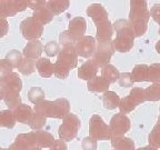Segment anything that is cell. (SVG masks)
<instances>
[{
	"label": "cell",
	"instance_id": "obj_31",
	"mask_svg": "<svg viewBox=\"0 0 160 150\" xmlns=\"http://www.w3.org/2000/svg\"><path fill=\"white\" fill-rule=\"evenodd\" d=\"M36 63H37L36 60L25 58V59L21 61V63L19 65V67H18V70H19L20 73H22V75H25V76H29L32 72H35Z\"/></svg>",
	"mask_w": 160,
	"mask_h": 150
},
{
	"label": "cell",
	"instance_id": "obj_7",
	"mask_svg": "<svg viewBox=\"0 0 160 150\" xmlns=\"http://www.w3.org/2000/svg\"><path fill=\"white\" fill-rule=\"evenodd\" d=\"M130 120L123 113H117L115 115L109 123V129L110 133H111V138H117V137H122L126 132H128L130 129Z\"/></svg>",
	"mask_w": 160,
	"mask_h": 150
},
{
	"label": "cell",
	"instance_id": "obj_33",
	"mask_svg": "<svg viewBox=\"0 0 160 150\" xmlns=\"http://www.w3.org/2000/svg\"><path fill=\"white\" fill-rule=\"evenodd\" d=\"M28 99L32 103L38 105L39 102L45 100V91L40 87H32L28 92Z\"/></svg>",
	"mask_w": 160,
	"mask_h": 150
},
{
	"label": "cell",
	"instance_id": "obj_14",
	"mask_svg": "<svg viewBox=\"0 0 160 150\" xmlns=\"http://www.w3.org/2000/svg\"><path fill=\"white\" fill-rule=\"evenodd\" d=\"M87 15L91 17L96 25L108 20V13L102 5L100 3H92L87 9Z\"/></svg>",
	"mask_w": 160,
	"mask_h": 150
},
{
	"label": "cell",
	"instance_id": "obj_4",
	"mask_svg": "<svg viewBox=\"0 0 160 150\" xmlns=\"http://www.w3.org/2000/svg\"><path fill=\"white\" fill-rule=\"evenodd\" d=\"M80 120L73 113H69L67 117L63 119L62 125L59 127V137L63 141H71L77 137L78 130L80 128Z\"/></svg>",
	"mask_w": 160,
	"mask_h": 150
},
{
	"label": "cell",
	"instance_id": "obj_34",
	"mask_svg": "<svg viewBox=\"0 0 160 150\" xmlns=\"http://www.w3.org/2000/svg\"><path fill=\"white\" fill-rule=\"evenodd\" d=\"M46 121H47V118H46L45 116L40 115V113H38V112H35L32 115V117H31L29 126L31 129L36 130V131H39V130H41V128L45 127Z\"/></svg>",
	"mask_w": 160,
	"mask_h": 150
},
{
	"label": "cell",
	"instance_id": "obj_6",
	"mask_svg": "<svg viewBox=\"0 0 160 150\" xmlns=\"http://www.w3.org/2000/svg\"><path fill=\"white\" fill-rule=\"evenodd\" d=\"M20 31L25 39L29 41H35L42 35L43 26L38 22L33 17H28L20 23Z\"/></svg>",
	"mask_w": 160,
	"mask_h": 150
},
{
	"label": "cell",
	"instance_id": "obj_21",
	"mask_svg": "<svg viewBox=\"0 0 160 150\" xmlns=\"http://www.w3.org/2000/svg\"><path fill=\"white\" fill-rule=\"evenodd\" d=\"M113 35V25L109 20H106L97 25V39L99 40H110Z\"/></svg>",
	"mask_w": 160,
	"mask_h": 150
},
{
	"label": "cell",
	"instance_id": "obj_16",
	"mask_svg": "<svg viewBox=\"0 0 160 150\" xmlns=\"http://www.w3.org/2000/svg\"><path fill=\"white\" fill-rule=\"evenodd\" d=\"M45 49L42 43L40 42L39 40H35V41H29L25 48H23V56L28 59L36 60L39 58L42 53V50Z\"/></svg>",
	"mask_w": 160,
	"mask_h": 150
},
{
	"label": "cell",
	"instance_id": "obj_55",
	"mask_svg": "<svg viewBox=\"0 0 160 150\" xmlns=\"http://www.w3.org/2000/svg\"><path fill=\"white\" fill-rule=\"evenodd\" d=\"M1 150H9V149H6V148H3V149H1Z\"/></svg>",
	"mask_w": 160,
	"mask_h": 150
},
{
	"label": "cell",
	"instance_id": "obj_28",
	"mask_svg": "<svg viewBox=\"0 0 160 150\" xmlns=\"http://www.w3.org/2000/svg\"><path fill=\"white\" fill-rule=\"evenodd\" d=\"M53 13L50 11L49 9L46 7H42L40 8V9H37L33 11V18L37 20L38 22H40L41 25H47L48 22H50L53 18Z\"/></svg>",
	"mask_w": 160,
	"mask_h": 150
},
{
	"label": "cell",
	"instance_id": "obj_9",
	"mask_svg": "<svg viewBox=\"0 0 160 150\" xmlns=\"http://www.w3.org/2000/svg\"><path fill=\"white\" fill-rule=\"evenodd\" d=\"M22 88V81L18 73H11L0 80V97L2 98L7 92H20Z\"/></svg>",
	"mask_w": 160,
	"mask_h": 150
},
{
	"label": "cell",
	"instance_id": "obj_39",
	"mask_svg": "<svg viewBox=\"0 0 160 150\" xmlns=\"http://www.w3.org/2000/svg\"><path fill=\"white\" fill-rule=\"evenodd\" d=\"M148 81L153 83H160V63H152L149 66Z\"/></svg>",
	"mask_w": 160,
	"mask_h": 150
},
{
	"label": "cell",
	"instance_id": "obj_3",
	"mask_svg": "<svg viewBox=\"0 0 160 150\" xmlns=\"http://www.w3.org/2000/svg\"><path fill=\"white\" fill-rule=\"evenodd\" d=\"M113 52H115V47L110 40H99L96 52L92 56L93 62L102 69L103 67L109 65V61L112 57Z\"/></svg>",
	"mask_w": 160,
	"mask_h": 150
},
{
	"label": "cell",
	"instance_id": "obj_10",
	"mask_svg": "<svg viewBox=\"0 0 160 150\" xmlns=\"http://www.w3.org/2000/svg\"><path fill=\"white\" fill-rule=\"evenodd\" d=\"M78 56L82 58L92 57L96 52V39L91 36H83L75 45Z\"/></svg>",
	"mask_w": 160,
	"mask_h": 150
},
{
	"label": "cell",
	"instance_id": "obj_47",
	"mask_svg": "<svg viewBox=\"0 0 160 150\" xmlns=\"http://www.w3.org/2000/svg\"><path fill=\"white\" fill-rule=\"evenodd\" d=\"M150 16L153 18L155 21H157L158 23H160V3H156L150 11Z\"/></svg>",
	"mask_w": 160,
	"mask_h": 150
},
{
	"label": "cell",
	"instance_id": "obj_41",
	"mask_svg": "<svg viewBox=\"0 0 160 150\" xmlns=\"http://www.w3.org/2000/svg\"><path fill=\"white\" fill-rule=\"evenodd\" d=\"M149 146L159 149L160 148V125H156L153 127L152 131L149 135Z\"/></svg>",
	"mask_w": 160,
	"mask_h": 150
},
{
	"label": "cell",
	"instance_id": "obj_54",
	"mask_svg": "<svg viewBox=\"0 0 160 150\" xmlns=\"http://www.w3.org/2000/svg\"><path fill=\"white\" fill-rule=\"evenodd\" d=\"M158 123L160 125V116H159V119H158Z\"/></svg>",
	"mask_w": 160,
	"mask_h": 150
},
{
	"label": "cell",
	"instance_id": "obj_25",
	"mask_svg": "<svg viewBox=\"0 0 160 150\" xmlns=\"http://www.w3.org/2000/svg\"><path fill=\"white\" fill-rule=\"evenodd\" d=\"M148 72L149 66L147 65H137L131 71V78L133 82H142L148 81Z\"/></svg>",
	"mask_w": 160,
	"mask_h": 150
},
{
	"label": "cell",
	"instance_id": "obj_1",
	"mask_svg": "<svg viewBox=\"0 0 160 150\" xmlns=\"http://www.w3.org/2000/svg\"><path fill=\"white\" fill-rule=\"evenodd\" d=\"M149 18L150 12L148 11L147 1H143V0L130 1L129 23L136 37H140L146 33Z\"/></svg>",
	"mask_w": 160,
	"mask_h": 150
},
{
	"label": "cell",
	"instance_id": "obj_24",
	"mask_svg": "<svg viewBox=\"0 0 160 150\" xmlns=\"http://www.w3.org/2000/svg\"><path fill=\"white\" fill-rule=\"evenodd\" d=\"M111 145L115 150H135V142L132 139L127 137H117L112 138Z\"/></svg>",
	"mask_w": 160,
	"mask_h": 150
},
{
	"label": "cell",
	"instance_id": "obj_23",
	"mask_svg": "<svg viewBox=\"0 0 160 150\" xmlns=\"http://www.w3.org/2000/svg\"><path fill=\"white\" fill-rule=\"evenodd\" d=\"M120 97L118 96V93H116L115 91H107L103 93L102 97V102L103 107L108 110H113L116 108H118L120 106Z\"/></svg>",
	"mask_w": 160,
	"mask_h": 150
},
{
	"label": "cell",
	"instance_id": "obj_37",
	"mask_svg": "<svg viewBox=\"0 0 160 150\" xmlns=\"http://www.w3.org/2000/svg\"><path fill=\"white\" fill-rule=\"evenodd\" d=\"M136 107H137V105L133 102V100L130 98V96H127V97L122 98L121 101H120V113H123V115L125 113H129L131 111H133Z\"/></svg>",
	"mask_w": 160,
	"mask_h": 150
},
{
	"label": "cell",
	"instance_id": "obj_15",
	"mask_svg": "<svg viewBox=\"0 0 160 150\" xmlns=\"http://www.w3.org/2000/svg\"><path fill=\"white\" fill-rule=\"evenodd\" d=\"M98 66L93 62V60H88L83 63L78 70V77L81 78L82 80H91L95 77H97V71H98Z\"/></svg>",
	"mask_w": 160,
	"mask_h": 150
},
{
	"label": "cell",
	"instance_id": "obj_45",
	"mask_svg": "<svg viewBox=\"0 0 160 150\" xmlns=\"http://www.w3.org/2000/svg\"><path fill=\"white\" fill-rule=\"evenodd\" d=\"M12 66L10 65L6 59H2L0 61V76L1 78H5L7 76L12 73Z\"/></svg>",
	"mask_w": 160,
	"mask_h": 150
},
{
	"label": "cell",
	"instance_id": "obj_46",
	"mask_svg": "<svg viewBox=\"0 0 160 150\" xmlns=\"http://www.w3.org/2000/svg\"><path fill=\"white\" fill-rule=\"evenodd\" d=\"M81 147L83 150H97V140L92 137H86L82 140Z\"/></svg>",
	"mask_w": 160,
	"mask_h": 150
},
{
	"label": "cell",
	"instance_id": "obj_32",
	"mask_svg": "<svg viewBox=\"0 0 160 150\" xmlns=\"http://www.w3.org/2000/svg\"><path fill=\"white\" fill-rule=\"evenodd\" d=\"M52 106L53 101H49V100H43L41 102L35 106V111L40 115L45 116L46 118L50 117L51 118V113H52Z\"/></svg>",
	"mask_w": 160,
	"mask_h": 150
},
{
	"label": "cell",
	"instance_id": "obj_36",
	"mask_svg": "<svg viewBox=\"0 0 160 150\" xmlns=\"http://www.w3.org/2000/svg\"><path fill=\"white\" fill-rule=\"evenodd\" d=\"M130 98L133 100V102L136 103V105H141L142 102H145L146 100V91L145 89H142V88H139V87H135L131 89V91H130L129 93Z\"/></svg>",
	"mask_w": 160,
	"mask_h": 150
},
{
	"label": "cell",
	"instance_id": "obj_29",
	"mask_svg": "<svg viewBox=\"0 0 160 150\" xmlns=\"http://www.w3.org/2000/svg\"><path fill=\"white\" fill-rule=\"evenodd\" d=\"M16 117L13 115V111L12 110H2L1 112H0V125L1 127H6V128H11L15 127L16 125Z\"/></svg>",
	"mask_w": 160,
	"mask_h": 150
},
{
	"label": "cell",
	"instance_id": "obj_48",
	"mask_svg": "<svg viewBox=\"0 0 160 150\" xmlns=\"http://www.w3.org/2000/svg\"><path fill=\"white\" fill-rule=\"evenodd\" d=\"M50 150H68L67 143L63 140H56L53 145L50 147Z\"/></svg>",
	"mask_w": 160,
	"mask_h": 150
},
{
	"label": "cell",
	"instance_id": "obj_52",
	"mask_svg": "<svg viewBox=\"0 0 160 150\" xmlns=\"http://www.w3.org/2000/svg\"><path fill=\"white\" fill-rule=\"evenodd\" d=\"M156 50H157V52L160 55V40L158 41L157 43H156Z\"/></svg>",
	"mask_w": 160,
	"mask_h": 150
},
{
	"label": "cell",
	"instance_id": "obj_5",
	"mask_svg": "<svg viewBox=\"0 0 160 150\" xmlns=\"http://www.w3.org/2000/svg\"><path fill=\"white\" fill-rule=\"evenodd\" d=\"M89 133L90 137L96 140H109L111 138L109 126L106 125L102 118L99 115H93L89 122Z\"/></svg>",
	"mask_w": 160,
	"mask_h": 150
},
{
	"label": "cell",
	"instance_id": "obj_11",
	"mask_svg": "<svg viewBox=\"0 0 160 150\" xmlns=\"http://www.w3.org/2000/svg\"><path fill=\"white\" fill-rule=\"evenodd\" d=\"M61 63L67 66L69 69H75L78 63V53L76 51L75 46H67L62 47L58 55V60Z\"/></svg>",
	"mask_w": 160,
	"mask_h": 150
},
{
	"label": "cell",
	"instance_id": "obj_35",
	"mask_svg": "<svg viewBox=\"0 0 160 150\" xmlns=\"http://www.w3.org/2000/svg\"><path fill=\"white\" fill-rule=\"evenodd\" d=\"M146 99L148 101H158L160 100V83H152V85L145 89Z\"/></svg>",
	"mask_w": 160,
	"mask_h": 150
},
{
	"label": "cell",
	"instance_id": "obj_42",
	"mask_svg": "<svg viewBox=\"0 0 160 150\" xmlns=\"http://www.w3.org/2000/svg\"><path fill=\"white\" fill-rule=\"evenodd\" d=\"M70 69L66 65L61 63L60 61L55 62V76L59 79H66L69 75Z\"/></svg>",
	"mask_w": 160,
	"mask_h": 150
},
{
	"label": "cell",
	"instance_id": "obj_20",
	"mask_svg": "<svg viewBox=\"0 0 160 150\" xmlns=\"http://www.w3.org/2000/svg\"><path fill=\"white\" fill-rule=\"evenodd\" d=\"M56 140L50 132L39 130L35 131V145L40 148H50Z\"/></svg>",
	"mask_w": 160,
	"mask_h": 150
},
{
	"label": "cell",
	"instance_id": "obj_27",
	"mask_svg": "<svg viewBox=\"0 0 160 150\" xmlns=\"http://www.w3.org/2000/svg\"><path fill=\"white\" fill-rule=\"evenodd\" d=\"M101 77H102L108 83H112V82H116L117 80H119L120 72L115 66L108 65L101 69Z\"/></svg>",
	"mask_w": 160,
	"mask_h": 150
},
{
	"label": "cell",
	"instance_id": "obj_18",
	"mask_svg": "<svg viewBox=\"0 0 160 150\" xmlns=\"http://www.w3.org/2000/svg\"><path fill=\"white\" fill-rule=\"evenodd\" d=\"M36 68L39 75L43 78H50L55 75V63H52L47 58H40L37 60Z\"/></svg>",
	"mask_w": 160,
	"mask_h": 150
},
{
	"label": "cell",
	"instance_id": "obj_50",
	"mask_svg": "<svg viewBox=\"0 0 160 150\" xmlns=\"http://www.w3.org/2000/svg\"><path fill=\"white\" fill-rule=\"evenodd\" d=\"M0 26H1V37H3V36H6L8 30V23L5 18H1V25Z\"/></svg>",
	"mask_w": 160,
	"mask_h": 150
},
{
	"label": "cell",
	"instance_id": "obj_17",
	"mask_svg": "<svg viewBox=\"0 0 160 150\" xmlns=\"http://www.w3.org/2000/svg\"><path fill=\"white\" fill-rule=\"evenodd\" d=\"M86 28H87V22H86L85 18L76 17L70 20L68 30L79 40L81 37H83V33L86 32Z\"/></svg>",
	"mask_w": 160,
	"mask_h": 150
},
{
	"label": "cell",
	"instance_id": "obj_13",
	"mask_svg": "<svg viewBox=\"0 0 160 150\" xmlns=\"http://www.w3.org/2000/svg\"><path fill=\"white\" fill-rule=\"evenodd\" d=\"M70 111V102L66 98H59V99L53 101L52 106V113L51 118H57V119H65Z\"/></svg>",
	"mask_w": 160,
	"mask_h": 150
},
{
	"label": "cell",
	"instance_id": "obj_22",
	"mask_svg": "<svg viewBox=\"0 0 160 150\" xmlns=\"http://www.w3.org/2000/svg\"><path fill=\"white\" fill-rule=\"evenodd\" d=\"M109 85L102 77H95L93 79L89 80L87 83L88 90L91 91V92H107L108 89H109Z\"/></svg>",
	"mask_w": 160,
	"mask_h": 150
},
{
	"label": "cell",
	"instance_id": "obj_44",
	"mask_svg": "<svg viewBox=\"0 0 160 150\" xmlns=\"http://www.w3.org/2000/svg\"><path fill=\"white\" fill-rule=\"evenodd\" d=\"M118 81H119L120 87H123V88L132 87V85H133L132 78H131V73H129V72L120 73V77H119V80H118Z\"/></svg>",
	"mask_w": 160,
	"mask_h": 150
},
{
	"label": "cell",
	"instance_id": "obj_8",
	"mask_svg": "<svg viewBox=\"0 0 160 150\" xmlns=\"http://www.w3.org/2000/svg\"><path fill=\"white\" fill-rule=\"evenodd\" d=\"M29 7V1L23 0H1L0 1V16L1 18L12 17L16 13L23 11Z\"/></svg>",
	"mask_w": 160,
	"mask_h": 150
},
{
	"label": "cell",
	"instance_id": "obj_56",
	"mask_svg": "<svg viewBox=\"0 0 160 150\" xmlns=\"http://www.w3.org/2000/svg\"><path fill=\"white\" fill-rule=\"evenodd\" d=\"M159 25H160V23H159ZM159 33H160V28H159Z\"/></svg>",
	"mask_w": 160,
	"mask_h": 150
},
{
	"label": "cell",
	"instance_id": "obj_43",
	"mask_svg": "<svg viewBox=\"0 0 160 150\" xmlns=\"http://www.w3.org/2000/svg\"><path fill=\"white\" fill-rule=\"evenodd\" d=\"M59 43L56 41H49L47 45L45 46V52L47 53L48 57H55V56L59 55L60 49H59Z\"/></svg>",
	"mask_w": 160,
	"mask_h": 150
},
{
	"label": "cell",
	"instance_id": "obj_26",
	"mask_svg": "<svg viewBox=\"0 0 160 150\" xmlns=\"http://www.w3.org/2000/svg\"><path fill=\"white\" fill-rule=\"evenodd\" d=\"M70 2L68 0H50L47 1V8L55 16L60 15L69 8Z\"/></svg>",
	"mask_w": 160,
	"mask_h": 150
},
{
	"label": "cell",
	"instance_id": "obj_30",
	"mask_svg": "<svg viewBox=\"0 0 160 150\" xmlns=\"http://www.w3.org/2000/svg\"><path fill=\"white\" fill-rule=\"evenodd\" d=\"M1 99L5 101L10 110H15L21 105V98L19 96V92H7Z\"/></svg>",
	"mask_w": 160,
	"mask_h": 150
},
{
	"label": "cell",
	"instance_id": "obj_12",
	"mask_svg": "<svg viewBox=\"0 0 160 150\" xmlns=\"http://www.w3.org/2000/svg\"><path fill=\"white\" fill-rule=\"evenodd\" d=\"M35 145V131L29 133H21L16 138V141L10 146L9 150H29Z\"/></svg>",
	"mask_w": 160,
	"mask_h": 150
},
{
	"label": "cell",
	"instance_id": "obj_49",
	"mask_svg": "<svg viewBox=\"0 0 160 150\" xmlns=\"http://www.w3.org/2000/svg\"><path fill=\"white\" fill-rule=\"evenodd\" d=\"M47 6V1H42V0H36V1H29V8L35 11L37 9H40V8L46 7Z\"/></svg>",
	"mask_w": 160,
	"mask_h": 150
},
{
	"label": "cell",
	"instance_id": "obj_53",
	"mask_svg": "<svg viewBox=\"0 0 160 150\" xmlns=\"http://www.w3.org/2000/svg\"><path fill=\"white\" fill-rule=\"evenodd\" d=\"M29 150H41V149H40V147H38V146H32L31 148H29Z\"/></svg>",
	"mask_w": 160,
	"mask_h": 150
},
{
	"label": "cell",
	"instance_id": "obj_38",
	"mask_svg": "<svg viewBox=\"0 0 160 150\" xmlns=\"http://www.w3.org/2000/svg\"><path fill=\"white\" fill-rule=\"evenodd\" d=\"M59 41L60 45L62 46V47H67V46H75L77 43L78 39L70 32L69 30H66V31L60 33Z\"/></svg>",
	"mask_w": 160,
	"mask_h": 150
},
{
	"label": "cell",
	"instance_id": "obj_51",
	"mask_svg": "<svg viewBox=\"0 0 160 150\" xmlns=\"http://www.w3.org/2000/svg\"><path fill=\"white\" fill-rule=\"evenodd\" d=\"M137 150H158L157 148L152 147V146H147V147H142V148H139Z\"/></svg>",
	"mask_w": 160,
	"mask_h": 150
},
{
	"label": "cell",
	"instance_id": "obj_40",
	"mask_svg": "<svg viewBox=\"0 0 160 150\" xmlns=\"http://www.w3.org/2000/svg\"><path fill=\"white\" fill-rule=\"evenodd\" d=\"M6 60L10 65L12 66L13 68H18L19 65L22 61V55L18 51V50H11L7 53V57H6Z\"/></svg>",
	"mask_w": 160,
	"mask_h": 150
},
{
	"label": "cell",
	"instance_id": "obj_19",
	"mask_svg": "<svg viewBox=\"0 0 160 150\" xmlns=\"http://www.w3.org/2000/svg\"><path fill=\"white\" fill-rule=\"evenodd\" d=\"M13 111V115L16 117V120H17L18 122L20 123H23V125H29L30 120H31V117H32L33 112H32V109L27 105H21L19 107H17Z\"/></svg>",
	"mask_w": 160,
	"mask_h": 150
},
{
	"label": "cell",
	"instance_id": "obj_2",
	"mask_svg": "<svg viewBox=\"0 0 160 150\" xmlns=\"http://www.w3.org/2000/svg\"><path fill=\"white\" fill-rule=\"evenodd\" d=\"M113 29L116 30V38L112 41L115 50L119 52H128L133 47V41L136 37L129 23V20H116L113 23Z\"/></svg>",
	"mask_w": 160,
	"mask_h": 150
}]
</instances>
